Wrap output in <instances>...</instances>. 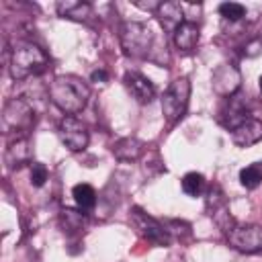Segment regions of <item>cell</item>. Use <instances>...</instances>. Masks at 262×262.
<instances>
[{
  "label": "cell",
  "instance_id": "cell-1",
  "mask_svg": "<svg viewBox=\"0 0 262 262\" xmlns=\"http://www.w3.org/2000/svg\"><path fill=\"white\" fill-rule=\"evenodd\" d=\"M88 98V84L74 74H61L49 84V100L66 115H78L80 111H84Z\"/></svg>",
  "mask_w": 262,
  "mask_h": 262
},
{
  "label": "cell",
  "instance_id": "cell-2",
  "mask_svg": "<svg viewBox=\"0 0 262 262\" xmlns=\"http://www.w3.org/2000/svg\"><path fill=\"white\" fill-rule=\"evenodd\" d=\"M49 68L47 53L33 41H18L10 49L8 72L12 80H27L31 76H39Z\"/></svg>",
  "mask_w": 262,
  "mask_h": 262
},
{
  "label": "cell",
  "instance_id": "cell-3",
  "mask_svg": "<svg viewBox=\"0 0 262 262\" xmlns=\"http://www.w3.org/2000/svg\"><path fill=\"white\" fill-rule=\"evenodd\" d=\"M119 43L127 57L141 59L149 53V49L154 45V31L145 23L127 20L119 29Z\"/></svg>",
  "mask_w": 262,
  "mask_h": 262
},
{
  "label": "cell",
  "instance_id": "cell-4",
  "mask_svg": "<svg viewBox=\"0 0 262 262\" xmlns=\"http://www.w3.org/2000/svg\"><path fill=\"white\" fill-rule=\"evenodd\" d=\"M188 100H190V80L188 78H176L168 84V88L162 94V113L164 119L174 125L178 123L188 108Z\"/></svg>",
  "mask_w": 262,
  "mask_h": 262
},
{
  "label": "cell",
  "instance_id": "cell-5",
  "mask_svg": "<svg viewBox=\"0 0 262 262\" xmlns=\"http://www.w3.org/2000/svg\"><path fill=\"white\" fill-rule=\"evenodd\" d=\"M2 121L6 129L16 131V135H29L31 127L35 125V108L23 96L10 98L2 108Z\"/></svg>",
  "mask_w": 262,
  "mask_h": 262
},
{
  "label": "cell",
  "instance_id": "cell-6",
  "mask_svg": "<svg viewBox=\"0 0 262 262\" xmlns=\"http://www.w3.org/2000/svg\"><path fill=\"white\" fill-rule=\"evenodd\" d=\"M131 223L135 225V229L139 231V235L143 239H147L154 246H172V233L168 231L166 223H160L158 219H154L151 215H147L141 207H133L131 209Z\"/></svg>",
  "mask_w": 262,
  "mask_h": 262
},
{
  "label": "cell",
  "instance_id": "cell-7",
  "mask_svg": "<svg viewBox=\"0 0 262 262\" xmlns=\"http://www.w3.org/2000/svg\"><path fill=\"white\" fill-rule=\"evenodd\" d=\"M227 242L233 250L244 254H256L262 252V225L256 223H233L231 229L225 233Z\"/></svg>",
  "mask_w": 262,
  "mask_h": 262
},
{
  "label": "cell",
  "instance_id": "cell-8",
  "mask_svg": "<svg viewBox=\"0 0 262 262\" xmlns=\"http://www.w3.org/2000/svg\"><path fill=\"white\" fill-rule=\"evenodd\" d=\"M57 133H59L61 143H63L70 151H82V149H86V145H88V141H90L88 127H86L78 117H74V115H66V117L59 121Z\"/></svg>",
  "mask_w": 262,
  "mask_h": 262
},
{
  "label": "cell",
  "instance_id": "cell-9",
  "mask_svg": "<svg viewBox=\"0 0 262 262\" xmlns=\"http://www.w3.org/2000/svg\"><path fill=\"white\" fill-rule=\"evenodd\" d=\"M205 207H207V213L213 217V221L227 233V231L231 229V225L235 223V219H233L231 213H229V205H227L225 192L221 190L219 184H211V186L207 188Z\"/></svg>",
  "mask_w": 262,
  "mask_h": 262
},
{
  "label": "cell",
  "instance_id": "cell-10",
  "mask_svg": "<svg viewBox=\"0 0 262 262\" xmlns=\"http://www.w3.org/2000/svg\"><path fill=\"white\" fill-rule=\"evenodd\" d=\"M211 86H213V92L217 96H233L239 86H242V74L239 70L233 66V63H221L213 70V76H211Z\"/></svg>",
  "mask_w": 262,
  "mask_h": 262
},
{
  "label": "cell",
  "instance_id": "cell-11",
  "mask_svg": "<svg viewBox=\"0 0 262 262\" xmlns=\"http://www.w3.org/2000/svg\"><path fill=\"white\" fill-rule=\"evenodd\" d=\"M123 82H125V88L129 90V94L141 102V104H147L154 100L156 96V86L149 82V78H145L143 74L139 72H125L123 76Z\"/></svg>",
  "mask_w": 262,
  "mask_h": 262
},
{
  "label": "cell",
  "instance_id": "cell-12",
  "mask_svg": "<svg viewBox=\"0 0 262 262\" xmlns=\"http://www.w3.org/2000/svg\"><path fill=\"white\" fill-rule=\"evenodd\" d=\"M248 117V100L244 96H229L227 98V104L221 108V115H219V123L223 127H227L229 131H233L237 125H242Z\"/></svg>",
  "mask_w": 262,
  "mask_h": 262
},
{
  "label": "cell",
  "instance_id": "cell-13",
  "mask_svg": "<svg viewBox=\"0 0 262 262\" xmlns=\"http://www.w3.org/2000/svg\"><path fill=\"white\" fill-rule=\"evenodd\" d=\"M262 139V121L260 119H246L242 125H237L231 131V141L237 147H250Z\"/></svg>",
  "mask_w": 262,
  "mask_h": 262
},
{
  "label": "cell",
  "instance_id": "cell-14",
  "mask_svg": "<svg viewBox=\"0 0 262 262\" xmlns=\"http://www.w3.org/2000/svg\"><path fill=\"white\" fill-rule=\"evenodd\" d=\"M4 162H6L8 170H16V168H20V166L31 162L29 135H16V139L10 141V145L6 147V154H4Z\"/></svg>",
  "mask_w": 262,
  "mask_h": 262
},
{
  "label": "cell",
  "instance_id": "cell-15",
  "mask_svg": "<svg viewBox=\"0 0 262 262\" xmlns=\"http://www.w3.org/2000/svg\"><path fill=\"white\" fill-rule=\"evenodd\" d=\"M156 16H158L160 25H162L168 33L174 35V31L184 23V8H182L180 2L168 0V2H162V4H160V8L156 10Z\"/></svg>",
  "mask_w": 262,
  "mask_h": 262
},
{
  "label": "cell",
  "instance_id": "cell-16",
  "mask_svg": "<svg viewBox=\"0 0 262 262\" xmlns=\"http://www.w3.org/2000/svg\"><path fill=\"white\" fill-rule=\"evenodd\" d=\"M145 145L137 137H121L113 143V156L121 162H135L141 158Z\"/></svg>",
  "mask_w": 262,
  "mask_h": 262
},
{
  "label": "cell",
  "instance_id": "cell-17",
  "mask_svg": "<svg viewBox=\"0 0 262 262\" xmlns=\"http://www.w3.org/2000/svg\"><path fill=\"white\" fill-rule=\"evenodd\" d=\"M55 8L61 18H70V20H78V23H84L92 16V4L84 2V0H61V2H57Z\"/></svg>",
  "mask_w": 262,
  "mask_h": 262
},
{
  "label": "cell",
  "instance_id": "cell-18",
  "mask_svg": "<svg viewBox=\"0 0 262 262\" xmlns=\"http://www.w3.org/2000/svg\"><path fill=\"white\" fill-rule=\"evenodd\" d=\"M199 37H201V29L196 23L192 20H184L176 31H174V45L180 49V51H192L199 43Z\"/></svg>",
  "mask_w": 262,
  "mask_h": 262
},
{
  "label": "cell",
  "instance_id": "cell-19",
  "mask_svg": "<svg viewBox=\"0 0 262 262\" xmlns=\"http://www.w3.org/2000/svg\"><path fill=\"white\" fill-rule=\"evenodd\" d=\"M59 225L68 235H74L86 227V213L80 209H63L59 215Z\"/></svg>",
  "mask_w": 262,
  "mask_h": 262
},
{
  "label": "cell",
  "instance_id": "cell-20",
  "mask_svg": "<svg viewBox=\"0 0 262 262\" xmlns=\"http://www.w3.org/2000/svg\"><path fill=\"white\" fill-rule=\"evenodd\" d=\"M72 196L76 201V207L80 211H84V213L90 211V209H94V205H96V190L90 184H86V182L76 184L72 188Z\"/></svg>",
  "mask_w": 262,
  "mask_h": 262
},
{
  "label": "cell",
  "instance_id": "cell-21",
  "mask_svg": "<svg viewBox=\"0 0 262 262\" xmlns=\"http://www.w3.org/2000/svg\"><path fill=\"white\" fill-rule=\"evenodd\" d=\"M180 186H182V192L188 194V196H201V194L207 190L205 176L199 174V172H188V174H184Z\"/></svg>",
  "mask_w": 262,
  "mask_h": 262
},
{
  "label": "cell",
  "instance_id": "cell-22",
  "mask_svg": "<svg viewBox=\"0 0 262 262\" xmlns=\"http://www.w3.org/2000/svg\"><path fill=\"white\" fill-rule=\"evenodd\" d=\"M239 182L246 188H256L262 184V162H254L239 170Z\"/></svg>",
  "mask_w": 262,
  "mask_h": 262
},
{
  "label": "cell",
  "instance_id": "cell-23",
  "mask_svg": "<svg viewBox=\"0 0 262 262\" xmlns=\"http://www.w3.org/2000/svg\"><path fill=\"white\" fill-rule=\"evenodd\" d=\"M219 14L225 20L235 23V20H239V18L246 16V6L239 4V2H223V4H219Z\"/></svg>",
  "mask_w": 262,
  "mask_h": 262
},
{
  "label": "cell",
  "instance_id": "cell-24",
  "mask_svg": "<svg viewBox=\"0 0 262 262\" xmlns=\"http://www.w3.org/2000/svg\"><path fill=\"white\" fill-rule=\"evenodd\" d=\"M47 178H49V172H47L45 164H39V162L31 164V184L33 186H43Z\"/></svg>",
  "mask_w": 262,
  "mask_h": 262
},
{
  "label": "cell",
  "instance_id": "cell-25",
  "mask_svg": "<svg viewBox=\"0 0 262 262\" xmlns=\"http://www.w3.org/2000/svg\"><path fill=\"white\" fill-rule=\"evenodd\" d=\"M260 51H262V39L260 37L246 43V47H244V55H248V57H256Z\"/></svg>",
  "mask_w": 262,
  "mask_h": 262
},
{
  "label": "cell",
  "instance_id": "cell-26",
  "mask_svg": "<svg viewBox=\"0 0 262 262\" xmlns=\"http://www.w3.org/2000/svg\"><path fill=\"white\" fill-rule=\"evenodd\" d=\"M90 80H92V82H106V80H108V74H106L104 70H94V72L90 74Z\"/></svg>",
  "mask_w": 262,
  "mask_h": 262
},
{
  "label": "cell",
  "instance_id": "cell-27",
  "mask_svg": "<svg viewBox=\"0 0 262 262\" xmlns=\"http://www.w3.org/2000/svg\"><path fill=\"white\" fill-rule=\"evenodd\" d=\"M133 4H135V6H139L141 10H154V12H156V10L160 8V4H162V2H133Z\"/></svg>",
  "mask_w": 262,
  "mask_h": 262
},
{
  "label": "cell",
  "instance_id": "cell-28",
  "mask_svg": "<svg viewBox=\"0 0 262 262\" xmlns=\"http://www.w3.org/2000/svg\"><path fill=\"white\" fill-rule=\"evenodd\" d=\"M258 86H260V92H262V76H260V80H258Z\"/></svg>",
  "mask_w": 262,
  "mask_h": 262
}]
</instances>
